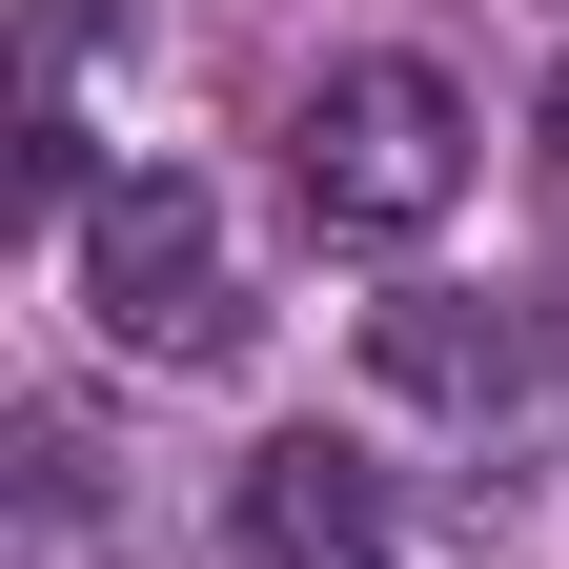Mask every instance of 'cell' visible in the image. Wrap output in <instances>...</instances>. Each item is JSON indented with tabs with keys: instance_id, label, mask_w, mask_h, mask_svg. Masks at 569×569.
I'll list each match as a JSON object with an SVG mask.
<instances>
[{
	"instance_id": "obj_1",
	"label": "cell",
	"mask_w": 569,
	"mask_h": 569,
	"mask_svg": "<svg viewBox=\"0 0 569 569\" xmlns=\"http://www.w3.org/2000/svg\"><path fill=\"white\" fill-rule=\"evenodd\" d=\"M284 203H306L326 244H427V224L468 203V102H448V61H346V82H306Z\"/></svg>"
},
{
	"instance_id": "obj_2",
	"label": "cell",
	"mask_w": 569,
	"mask_h": 569,
	"mask_svg": "<svg viewBox=\"0 0 569 569\" xmlns=\"http://www.w3.org/2000/svg\"><path fill=\"white\" fill-rule=\"evenodd\" d=\"M367 367L468 427V448H549L569 427V306H509V284H387L367 306Z\"/></svg>"
},
{
	"instance_id": "obj_3",
	"label": "cell",
	"mask_w": 569,
	"mask_h": 569,
	"mask_svg": "<svg viewBox=\"0 0 569 569\" xmlns=\"http://www.w3.org/2000/svg\"><path fill=\"white\" fill-rule=\"evenodd\" d=\"M82 306L122 367H224L244 346V264H224V203H203L183 163H142L82 203Z\"/></svg>"
},
{
	"instance_id": "obj_4",
	"label": "cell",
	"mask_w": 569,
	"mask_h": 569,
	"mask_svg": "<svg viewBox=\"0 0 569 569\" xmlns=\"http://www.w3.org/2000/svg\"><path fill=\"white\" fill-rule=\"evenodd\" d=\"M224 569H407V529H387L367 448H326V427L244 448V488H224Z\"/></svg>"
}]
</instances>
